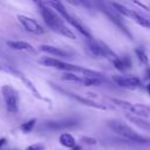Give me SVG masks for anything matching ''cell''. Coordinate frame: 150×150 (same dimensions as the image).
<instances>
[{
	"mask_svg": "<svg viewBox=\"0 0 150 150\" xmlns=\"http://www.w3.org/2000/svg\"><path fill=\"white\" fill-rule=\"evenodd\" d=\"M38 5H39V9H40V13L42 15L45 23L52 30H54V32H56V33H59L66 38H69L73 40L76 39V35L73 33V30H70V28H68L64 25L62 18L53 8L47 6L45 2H38Z\"/></svg>",
	"mask_w": 150,
	"mask_h": 150,
	"instance_id": "1",
	"label": "cell"
},
{
	"mask_svg": "<svg viewBox=\"0 0 150 150\" xmlns=\"http://www.w3.org/2000/svg\"><path fill=\"white\" fill-rule=\"evenodd\" d=\"M39 62L46 67H50V68H55L59 70H63L66 73H75V74H81L83 76H91V77H102L101 73H97L95 70L91 69H87L76 64H71V63H67L64 61H61L59 59H54V57H42L39 60Z\"/></svg>",
	"mask_w": 150,
	"mask_h": 150,
	"instance_id": "2",
	"label": "cell"
},
{
	"mask_svg": "<svg viewBox=\"0 0 150 150\" xmlns=\"http://www.w3.org/2000/svg\"><path fill=\"white\" fill-rule=\"evenodd\" d=\"M45 4H46L47 6H49L50 8H53L55 12H57V13L61 15L62 19H64L68 23H70L73 27H75L82 35H84V36H87V38H89V39L91 38L89 29L80 21V19H77V18L74 16L71 13H69L61 1H48V2H45Z\"/></svg>",
	"mask_w": 150,
	"mask_h": 150,
	"instance_id": "3",
	"label": "cell"
},
{
	"mask_svg": "<svg viewBox=\"0 0 150 150\" xmlns=\"http://www.w3.org/2000/svg\"><path fill=\"white\" fill-rule=\"evenodd\" d=\"M108 125L114 132H116L117 135H120V136H122V137H124V138H127V139H129L131 142L148 143V139L145 137H143L142 135L137 134L132 128H130L128 124H125V123H123L121 121H116V120L109 121Z\"/></svg>",
	"mask_w": 150,
	"mask_h": 150,
	"instance_id": "4",
	"label": "cell"
},
{
	"mask_svg": "<svg viewBox=\"0 0 150 150\" xmlns=\"http://www.w3.org/2000/svg\"><path fill=\"white\" fill-rule=\"evenodd\" d=\"M109 4L121 15L127 16V18H130L131 20H134L135 22H137L138 25H141L142 27H145V28H149L150 29V19H146V18L142 16L139 13H137V12H135V11H132V9H130V8L121 5L118 2H109Z\"/></svg>",
	"mask_w": 150,
	"mask_h": 150,
	"instance_id": "5",
	"label": "cell"
},
{
	"mask_svg": "<svg viewBox=\"0 0 150 150\" xmlns=\"http://www.w3.org/2000/svg\"><path fill=\"white\" fill-rule=\"evenodd\" d=\"M1 94L2 97L5 100V104H6V109L9 112H18L19 110V97L18 94L15 91L14 88H12L8 84H5L1 87Z\"/></svg>",
	"mask_w": 150,
	"mask_h": 150,
	"instance_id": "6",
	"label": "cell"
},
{
	"mask_svg": "<svg viewBox=\"0 0 150 150\" xmlns=\"http://www.w3.org/2000/svg\"><path fill=\"white\" fill-rule=\"evenodd\" d=\"M98 6L101 7V11L117 26V28H120L123 33H125L130 39H131V34H130V32L128 30V28H127V26L124 25V22H123V19L121 18V14L120 13H117L112 7H111V5L110 4H104V2H98Z\"/></svg>",
	"mask_w": 150,
	"mask_h": 150,
	"instance_id": "7",
	"label": "cell"
},
{
	"mask_svg": "<svg viewBox=\"0 0 150 150\" xmlns=\"http://www.w3.org/2000/svg\"><path fill=\"white\" fill-rule=\"evenodd\" d=\"M18 20L20 21V23L22 25V27L29 32V33H33V34H36V35H41L45 33V29L38 22L35 21L34 19L29 18V16H26V15H18Z\"/></svg>",
	"mask_w": 150,
	"mask_h": 150,
	"instance_id": "8",
	"label": "cell"
},
{
	"mask_svg": "<svg viewBox=\"0 0 150 150\" xmlns=\"http://www.w3.org/2000/svg\"><path fill=\"white\" fill-rule=\"evenodd\" d=\"M112 81L123 88L128 89H137L142 86V82L136 76H123V75H112Z\"/></svg>",
	"mask_w": 150,
	"mask_h": 150,
	"instance_id": "9",
	"label": "cell"
},
{
	"mask_svg": "<svg viewBox=\"0 0 150 150\" xmlns=\"http://www.w3.org/2000/svg\"><path fill=\"white\" fill-rule=\"evenodd\" d=\"M62 91L66 93L69 97L74 98L75 101H77V102H80V103H82V104H84V105H87V107H91V108H95V109H102V110H107V109H111V108H112L111 105H105V104H103V103H100V102L89 100V98H87V97L80 96V95H77V94H75V93H71V91H70V93H69V91H64V90H62Z\"/></svg>",
	"mask_w": 150,
	"mask_h": 150,
	"instance_id": "10",
	"label": "cell"
},
{
	"mask_svg": "<svg viewBox=\"0 0 150 150\" xmlns=\"http://www.w3.org/2000/svg\"><path fill=\"white\" fill-rule=\"evenodd\" d=\"M79 124L75 120H61V121H47L45 123V127L52 130H61V129H69L75 128Z\"/></svg>",
	"mask_w": 150,
	"mask_h": 150,
	"instance_id": "11",
	"label": "cell"
},
{
	"mask_svg": "<svg viewBox=\"0 0 150 150\" xmlns=\"http://www.w3.org/2000/svg\"><path fill=\"white\" fill-rule=\"evenodd\" d=\"M41 52H43V53H46V54H50V55H53V56H59V57H70V55L67 53V52H64V50H62V49H60L59 47H55V46H50V45H41L40 46V48H39Z\"/></svg>",
	"mask_w": 150,
	"mask_h": 150,
	"instance_id": "12",
	"label": "cell"
},
{
	"mask_svg": "<svg viewBox=\"0 0 150 150\" xmlns=\"http://www.w3.org/2000/svg\"><path fill=\"white\" fill-rule=\"evenodd\" d=\"M7 46L12 49H15V50H25V52H29V53H35V49L34 47L26 42V41H14V40H9L7 41Z\"/></svg>",
	"mask_w": 150,
	"mask_h": 150,
	"instance_id": "13",
	"label": "cell"
},
{
	"mask_svg": "<svg viewBox=\"0 0 150 150\" xmlns=\"http://www.w3.org/2000/svg\"><path fill=\"white\" fill-rule=\"evenodd\" d=\"M88 49L90 52L91 55H94L95 57H104V52H103V46L101 41H95L93 39H90L87 43Z\"/></svg>",
	"mask_w": 150,
	"mask_h": 150,
	"instance_id": "14",
	"label": "cell"
},
{
	"mask_svg": "<svg viewBox=\"0 0 150 150\" xmlns=\"http://www.w3.org/2000/svg\"><path fill=\"white\" fill-rule=\"evenodd\" d=\"M59 141H60V143H61L63 146H66V148L73 149V148L75 146V138H74L73 135H70V134H68V132L62 134V135L60 136Z\"/></svg>",
	"mask_w": 150,
	"mask_h": 150,
	"instance_id": "15",
	"label": "cell"
},
{
	"mask_svg": "<svg viewBox=\"0 0 150 150\" xmlns=\"http://www.w3.org/2000/svg\"><path fill=\"white\" fill-rule=\"evenodd\" d=\"M18 77H19V79L25 83V86H26V87L32 91V94H33L36 98H42V97H41V95H40V93H39V90L35 88V86L32 83V81H30V80H28V79H27L25 75H22V74H20Z\"/></svg>",
	"mask_w": 150,
	"mask_h": 150,
	"instance_id": "16",
	"label": "cell"
},
{
	"mask_svg": "<svg viewBox=\"0 0 150 150\" xmlns=\"http://www.w3.org/2000/svg\"><path fill=\"white\" fill-rule=\"evenodd\" d=\"M127 117H128L132 123H135L137 127H139V128H142V129H144V130H146V131H150V122H146V121L142 120V118L138 117V116L128 115Z\"/></svg>",
	"mask_w": 150,
	"mask_h": 150,
	"instance_id": "17",
	"label": "cell"
},
{
	"mask_svg": "<svg viewBox=\"0 0 150 150\" xmlns=\"http://www.w3.org/2000/svg\"><path fill=\"white\" fill-rule=\"evenodd\" d=\"M0 71H4V73H9V74H12V75H15L16 77L21 74L19 70H16L13 66H11V64H8V63H6L5 61H2L1 59H0Z\"/></svg>",
	"mask_w": 150,
	"mask_h": 150,
	"instance_id": "18",
	"label": "cell"
},
{
	"mask_svg": "<svg viewBox=\"0 0 150 150\" xmlns=\"http://www.w3.org/2000/svg\"><path fill=\"white\" fill-rule=\"evenodd\" d=\"M62 80L64 81H70V82H77L82 83V75H77L75 73H64L62 75Z\"/></svg>",
	"mask_w": 150,
	"mask_h": 150,
	"instance_id": "19",
	"label": "cell"
},
{
	"mask_svg": "<svg viewBox=\"0 0 150 150\" xmlns=\"http://www.w3.org/2000/svg\"><path fill=\"white\" fill-rule=\"evenodd\" d=\"M35 123H36V118H32V120H29V121L25 122L23 124H21L20 129H21V131H22V132L28 134V132H30V131L33 130V128L35 127Z\"/></svg>",
	"mask_w": 150,
	"mask_h": 150,
	"instance_id": "20",
	"label": "cell"
},
{
	"mask_svg": "<svg viewBox=\"0 0 150 150\" xmlns=\"http://www.w3.org/2000/svg\"><path fill=\"white\" fill-rule=\"evenodd\" d=\"M135 53H136V56L138 57V60L142 62V63H144V64H146L148 63V56H146V53L142 49V48H136L135 49Z\"/></svg>",
	"mask_w": 150,
	"mask_h": 150,
	"instance_id": "21",
	"label": "cell"
},
{
	"mask_svg": "<svg viewBox=\"0 0 150 150\" xmlns=\"http://www.w3.org/2000/svg\"><path fill=\"white\" fill-rule=\"evenodd\" d=\"M137 110H138V112H139L141 116H148V115H150V107L149 105L137 104Z\"/></svg>",
	"mask_w": 150,
	"mask_h": 150,
	"instance_id": "22",
	"label": "cell"
},
{
	"mask_svg": "<svg viewBox=\"0 0 150 150\" xmlns=\"http://www.w3.org/2000/svg\"><path fill=\"white\" fill-rule=\"evenodd\" d=\"M43 149H45V145L41 143H35L26 148V150H43Z\"/></svg>",
	"mask_w": 150,
	"mask_h": 150,
	"instance_id": "23",
	"label": "cell"
},
{
	"mask_svg": "<svg viewBox=\"0 0 150 150\" xmlns=\"http://www.w3.org/2000/svg\"><path fill=\"white\" fill-rule=\"evenodd\" d=\"M82 141H83L84 143H87V144H96V143H97L96 139L93 138V137H82Z\"/></svg>",
	"mask_w": 150,
	"mask_h": 150,
	"instance_id": "24",
	"label": "cell"
},
{
	"mask_svg": "<svg viewBox=\"0 0 150 150\" xmlns=\"http://www.w3.org/2000/svg\"><path fill=\"white\" fill-rule=\"evenodd\" d=\"M121 59H122V61H123L125 68H130V67H131V60H130L128 56H124V57H121Z\"/></svg>",
	"mask_w": 150,
	"mask_h": 150,
	"instance_id": "25",
	"label": "cell"
},
{
	"mask_svg": "<svg viewBox=\"0 0 150 150\" xmlns=\"http://www.w3.org/2000/svg\"><path fill=\"white\" fill-rule=\"evenodd\" d=\"M6 143V138H0V148Z\"/></svg>",
	"mask_w": 150,
	"mask_h": 150,
	"instance_id": "26",
	"label": "cell"
},
{
	"mask_svg": "<svg viewBox=\"0 0 150 150\" xmlns=\"http://www.w3.org/2000/svg\"><path fill=\"white\" fill-rule=\"evenodd\" d=\"M73 150H81V146H80V145H75V146L73 148Z\"/></svg>",
	"mask_w": 150,
	"mask_h": 150,
	"instance_id": "27",
	"label": "cell"
},
{
	"mask_svg": "<svg viewBox=\"0 0 150 150\" xmlns=\"http://www.w3.org/2000/svg\"><path fill=\"white\" fill-rule=\"evenodd\" d=\"M146 90H148V93H149V95H150V83L146 84Z\"/></svg>",
	"mask_w": 150,
	"mask_h": 150,
	"instance_id": "28",
	"label": "cell"
},
{
	"mask_svg": "<svg viewBox=\"0 0 150 150\" xmlns=\"http://www.w3.org/2000/svg\"><path fill=\"white\" fill-rule=\"evenodd\" d=\"M146 77H148V79H150V69H148V70H146Z\"/></svg>",
	"mask_w": 150,
	"mask_h": 150,
	"instance_id": "29",
	"label": "cell"
}]
</instances>
